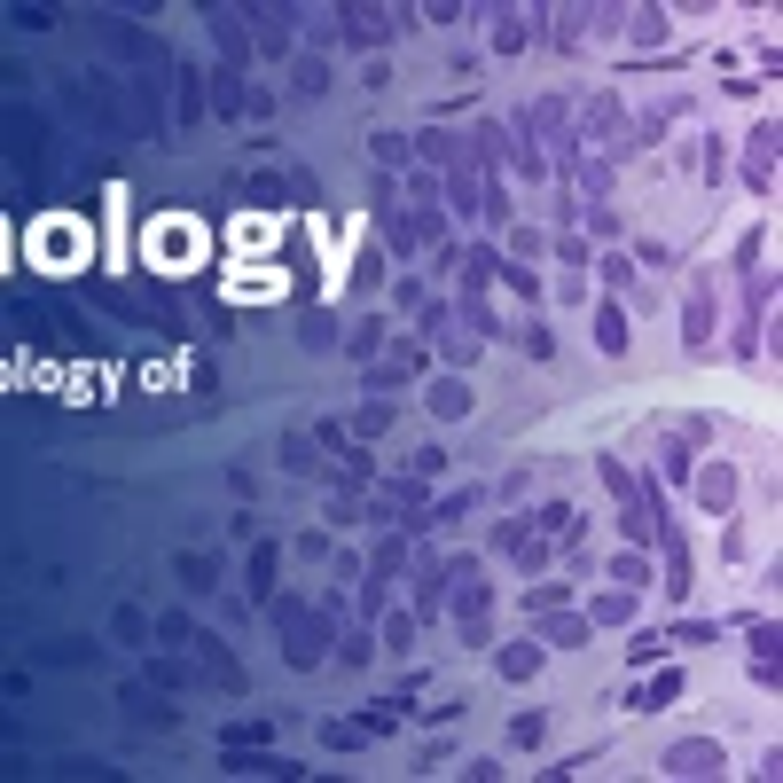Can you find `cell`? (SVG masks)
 <instances>
[{
    "label": "cell",
    "instance_id": "1",
    "mask_svg": "<svg viewBox=\"0 0 783 783\" xmlns=\"http://www.w3.org/2000/svg\"><path fill=\"white\" fill-rule=\"evenodd\" d=\"M267 619L290 635L282 658H290L298 674H314V666H322V643H329V611H322V619H306V603H298V596H267Z\"/></svg>",
    "mask_w": 783,
    "mask_h": 783
},
{
    "label": "cell",
    "instance_id": "2",
    "mask_svg": "<svg viewBox=\"0 0 783 783\" xmlns=\"http://www.w3.org/2000/svg\"><path fill=\"white\" fill-rule=\"evenodd\" d=\"M658 768H666V776H721V744L713 737H682V744H666Z\"/></svg>",
    "mask_w": 783,
    "mask_h": 783
},
{
    "label": "cell",
    "instance_id": "3",
    "mask_svg": "<svg viewBox=\"0 0 783 783\" xmlns=\"http://www.w3.org/2000/svg\"><path fill=\"white\" fill-rule=\"evenodd\" d=\"M118 705H126V721H149V729H173V721H181V713L165 705V690H157V682H126V690H118Z\"/></svg>",
    "mask_w": 783,
    "mask_h": 783
},
{
    "label": "cell",
    "instance_id": "4",
    "mask_svg": "<svg viewBox=\"0 0 783 783\" xmlns=\"http://www.w3.org/2000/svg\"><path fill=\"white\" fill-rule=\"evenodd\" d=\"M682 345H690V353L713 345V282H705V275L690 282V306H682Z\"/></svg>",
    "mask_w": 783,
    "mask_h": 783
},
{
    "label": "cell",
    "instance_id": "5",
    "mask_svg": "<svg viewBox=\"0 0 783 783\" xmlns=\"http://www.w3.org/2000/svg\"><path fill=\"white\" fill-rule=\"evenodd\" d=\"M494 549H502V556H517L525 572H541V564H549V549L533 541V525H525V517H502V525H494Z\"/></svg>",
    "mask_w": 783,
    "mask_h": 783
},
{
    "label": "cell",
    "instance_id": "6",
    "mask_svg": "<svg viewBox=\"0 0 783 783\" xmlns=\"http://www.w3.org/2000/svg\"><path fill=\"white\" fill-rule=\"evenodd\" d=\"M400 564H408V541H400V533H392V541H376V556H369V572H376V580L361 588V603H369V611L384 603V588H392V572H400Z\"/></svg>",
    "mask_w": 783,
    "mask_h": 783
},
{
    "label": "cell",
    "instance_id": "7",
    "mask_svg": "<svg viewBox=\"0 0 783 783\" xmlns=\"http://www.w3.org/2000/svg\"><path fill=\"white\" fill-rule=\"evenodd\" d=\"M196 658H204V674H212L228 697H243V666L228 658V643H220V635H196Z\"/></svg>",
    "mask_w": 783,
    "mask_h": 783
},
{
    "label": "cell",
    "instance_id": "8",
    "mask_svg": "<svg viewBox=\"0 0 783 783\" xmlns=\"http://www.w3.org/2000/svg\"><path fill=\"white\" fill-rule=\"evenodd\" d=\"M697 502L713 509V517H729V502H737V470H729V462H705V470H697Z\"/></svg>",
    "mask_w": 783,
    "mask_h": 783
},
{
    "label": "cell",
    "instance_id": "9",
    "mask_svg": "<svg viewBox=\"0 0 783 783\" xmlns=\"http://www.w3.org/2000/svg\"><path fill=\"white\" fill-rule=\"evenodd\" d=\"M173 572H181V588H188V596H212V588H220V556L181 549V556H173Z\"/></svg>",
    "mask_w": 783,
    "mask_h": 783
},
{
    "label": "cell",
    "instance_id": "10",
    "mask_svg": "<svg viewBox=\"0 0 783 783\" xmlns=\"http://www.w3.org/2000/svg\"><path fill=\"white\" fill-rule=\"evenodd\" d=\"M658 541H666V596H690V541L674 525H658Z\"/></svg>",
    "mask_w": 783,
    "mask_h": 783
},
{
    "label": "cell",
    "instance_id": "11",
    "mask_svg": "<svg viewBox=\"0 0 783 783\" xmlns=\"http://www.w3.org/2000/svg\"><path fill=\"white\" fill-rule=\"evenodd\" d=\"M744 181H752V188H768V181H776V118H768V126L752 134V157H744Z\"/></svg>",
    "mask_w": 783,
    "mask_h": 783
},
{
    "label": "cell",
    "instance_id": "12",
    "mask_svg": "<svg viewBox=\"0 0 783 783\" xmlns=\"http://www.w3.org/2000/svg\"><path fill=\"white\" fill-rule=\"evenodd\" d=\"M275 462L290 470V478H306V470H314V439H306V431H282V439H275Z\"/></svg>",
    "mask_w": 783,
    "mask_h": 783
},
{
    "label": "cell",
    "instance_id": "13",
    "mask_svg": "<svg viewBox=\"0 0 783 783\" xmlns=\"http://www.w3.org/2000/svg\"><path fill=\"white\" fill-rule=\"evenodd\" d=\"M752 666H760V682H776V666H783V627H752Z\"/></svg>",
    "mask_w": 783,
    "mask_h": 783
},
{
    "label": "cell",
    "instance_id": "14",
    "mask_svg": "<svg viewBox=\"0 0 783 783\" xmlns=\"http://www.w3.org/2000/svg\"><path fill=\"white\" fill-rule=\"evenodd\" d=\"M415 369H423V353H415V345H392V361H376L369 384H376V392H392V384H400V376H415Z\"/></svg>",
    "mask_w": 783,
    "mask_h": 783
},
{
    "label": "cell",
    "instance_id": "15",
    "mask_svg": "<svg viewBox=\"0 0 783 783\" xmlns=\"http://www.w3.org/2000/svg\"><path fill=\"white\" fill-rule=\"evenodd\" d=\"M275 564H282L275 541H259V549H251V596H259V603L275 596Z\"/></svg>",
    "mask_w": 783,
    "mask_h": 783
},
{
    "label": "cell",
    "instance_id": "16",
    "mask_svg": "<svg viewBox=\"0 0 783 783\" xmlns=\"http://www.w3.org/2000/svg\"><path fill=\"white\" fill-rule=\"evenodd\" d=\"M431 415H470V384L462 376H439L431 384Z\"/></svg>",
    "mask_w": 783,
    "mask_h": 783
},
{
    "label": "cell",
    "instance_id": "17",
    "mask_svg": "<svg viewBox=\"0 0 783 783\" xmlns=\"http://www.w3.org/2000/svg\"><path fill=\"white\" fill-rule=\"evenodd\" d=\"M40 658H47V666H94V658H102V643H87V635H71V643H47Z\"/></svg>",
    "mask_w": 783,
    "mask_h": 783
},
{
    "label": "cell",
    "instance_id": "18",
    "mask_svg": "<svg viewBox=\"0 0 783 783\" xmlns=\"http://www.w3.org/2000/svg\"><path fill=\"white\" fill-rule=\"evenodd\" d=\"M596 345L603 353H627V314L619 306H596Z\"/></svg>",
    "mask_w": 783,
    "mask_h": 783
},
{
    "label": "cell",
    "instance_id": "19",
    "mask_svg": "<svg viewBox=\"0 0 783 783\" xmlns=\"http://www.w3.org/2000/svg\"><path fill=\"white\" fill-rule=\"evenodd\" d=\"M541 635L564 643V650H580V643H588V619H556V611H541Z\"/></svg>",
    "mask_w": 783,
    "mask_h": 783
},
{
    "label": "cell",
    "instance_id": "20",
    "mask_svg": "<svg viewBox=\"0 0 783 783\" xmlns=\"http://www.w3.org/2000/svg\"><path fill=\"white\" fill-rule=\"evenodd\" d=\"M212 110H220V118H235V110H243V87H235V71H228V63L212 71Z\"/></svg>",
    "mask_w": 783,
    "mask_h": 783
},
{
    "label": "cell",
    "instance_id": "21",
    "mask_svg": "<svg viewBox=\"0 0 783 783\" xmlns=\"http://www.w3.org/2000/svg\"><path fill=\"white\" fill-rule=\"evenodd\" d=\"M423 157H431V165H447V173H455V165H470V149H462V141H447V134H423Z\"/></svg>",
    "mask_w": 783,
    "mask_h": 783
},
{
    "label": "cell",
    "instance_id": "22",
    "mask_svg": "<svg viewBox=\"0 0 783 783\" xmlns=\"http://www.w3.org/2000/svg\"><path fill=\"white\" fill-rule=\"evenodd\" d=\"M110 627H118V643L141 650V635H149V611H141V603H118V619H110Z\"/></svg>",
    "mask_w": 783,
    "mask_h": 783
},
{
    "label": "cell",
    "instance_id": "23",
    "mask_svg": "<svg viewBox=\"0 0 783 783\" xmlns=\"http://www.w3.org/2000/svg\"><path fill=\"white\" fill-rule=\"evenodd\" d=\"M674 697H682V666H666V674H658V682L643 690V713H658V705H674Z\"/></svg>",
    "mask_w": 783,
    "mask_h": 783
},
{
    "label": "cell",
    "instance_id": "24",
    "mask_svg": "<svg viewBox=\"0 0 783 783\" xmlns=\"http://www.w3.org/2000/svg\"><path fill=\"white\" fill-rule=\"evenodd\" d=\"M251 40L267 47V55H282V47H290V24H282V16H251Z\"/></svg>",
    "mask_w": 783,
    "mask_h": 783
},
{
    "label": "cell",
    "instance_id": "25",
    "mask_svg": "<svg viewBox=\"0 0 783 783\" xmlns=\"http://www.w3.org/2000/svg\"><path fill=\"white\" fill-rule=\"evenodd\" d=\"M141 682H157V690H188V666H173V658H149V666H141Z\"/></svg>",
    "mask_w": 783,
    "mask_h": 783
},
{
    "label": "cell",
    "instance_id": "26",
    "mask_svg": "<svg viewBox=\"0 0 783 783\" xmlns=\"http://www.w3.org/2000/svg\"><path fill=\"white\" fill-rule=\"evenodd\" d=\"M533 666H541V650H533V643H509L502 650V674H509V682H525Z\"/></svg>",
    "mask_w": 783,
    "mask_h": 783
},
{
    "label": "cell",
    "instance_id": "27",
    "mask_svg": "<svg viewBox=\"0 0 783 783\" xmlns=\"http://www.w3.org/2000/svg\"><path fill=\"white\" fill-rule=\"evenodd\" d=\"M376 345H384V322H361L353 337H345V353H353V361H376Z\"/></svg>",
    "mask_w": 783,
    "mask_h": 783
},
{
    "label": "cell",
    "instance_id": "28",
    "mask_svg": "<svg viewBox=\"0 0 783 783\" xmlns=\"http://www.w3.org/2000/svg\"><path fill=\"white\" fill-rule=\"evenodd\" d=\"M627 611H635V588H611V596H596V619H603V627H619Z\"/></svg>",
    "mask_w": 783,
    "mask_h": 783
},
{
    "label": "cell",
    "instance_id": "29",
    "mask_svg": "<svg viewBox=\"0 0 783 783\" xmlns=\"http://www.w3.org/2000/svg\"><path fill=\"white\" fill-rule=\"evenodd\" d=\"M525 40H533V24H525V16H502V24H494V47H502V55H517Z\"/></svg>",
    "mask_w": 783,
    "mask_h": 783
},
{
    "label": "cell",
    "instance_id": "30",
    "mask_svg": "<svg viewBox=\"0 0 783 783\" xmlns=\"http://www.w3.org/2000/svg\"><path fill=\"white\" fill-rule=\"evenodd\" d=\"M353 431H361V439H376V431H392V400H369V408L353 415Z\"/></svg>",
    "mask_w": 783,
    "mask_h": 783
},
{
    "label": "cell",
    "instance_id": "31",
    "mask_svg": "<svg viewBox=\"0 0 783 783\" xmlns=\"http://www.w3.org/2000/svg\"><path fill=\"white\" fill-rule=\"evenodd\" d=\"M611 580H619V588H643V580H650V564L627 549V556H611Z\"/></svg>",
    "mask_w": 783,
    "mask_h": 783
},
{
    "label": "cell",
    "instance_id": "32",
    "mask_svg": "<svg viewBox=\"0 0 783 783\" xmlns=\"http://www.w3.org/2000/svg\"><path fill=\"white\" fill-rule=\"evenodd\" d=\"M157 635H165V643H196V619H188V611H165Z\"/></svg>",
    "mask_w": 783,
    "mask_h": 783
},
{
    "label": "cell",
    "instance_id": "33",
    "mask_svg": "<svg viewBox=\"0 0 783 783\" xmlns=\"http://www.w3.org/2000/svg\"><path fill=\"white\" fill-rule=\"evenodd\" d=\"M384 643H392V650H415V611H392V627H384Z\"/></svg>",
    "mask_w": 783,
    "mask_h": 783
},
{
    "label": "cell",
    "instance_id": "34",
    "mask_svg": "<svg viewBox=\"0 0 783 783\" xmlns=\"http://www.w3.org/2000/svg\"><path fill=\"white\" fill-rule=\"evenodd\" d=\"M220 744H267V721H228V729H220Z\"/></svg>",
    "mask_w": 783,
    "mask_h": 783
},
{
    "label": "cell",
    "instance_id": "35",
    "mask_svg": "<svg viewBox=\"0 0 783 783\" xmlns=\"http://www.w3.org/2000/svg\"><path fill=\"white\" fill-rule=\"evenodd\" d=\"M588 134H619V102H611V94H603L596 110H588Z\"/></svg>",
    "mask_w": 783,
    "mask_h": 783
},
{
    "label": "cell",
    "instance_id": "36",
    "mask_svg": "<svg viewBox=\"0 0 783 783\" xmlns=\"http://www.w3.org/2000/svg\"><path fill=\"white\" fill-rule=\"evenodd\" d=\"M306 345H314V353H322V345H337V322H329V314H306Z\"/></svg>",
    "mask_w": 783,
    "mask_h": 783
},
{
    "label": "cell",
    "instance_id": "37",
    "mask_svg": "<svg viewBox=\"0 0 783 783\" xmlns=\"http://www.w3.org/2000/svg\"><path fill=\"white\" fill-rule=\"evenodd\" d=\"M376 165H408V141H400V134H376Z\"/></svg>",
    "mask_w": 783,
    "mask_h": 783
},
{
    "label": "cell",
    "instance_id": "38",
    "mask_svg": "<svg viewBox=\"0 0 783 783\" xmlns=\"http://www.w3.org/2000/svg\"><path fill=\"white\" fill-rule=\"evenodd\" d=\"M509 744H541V713H517L509 721Z\"/></svg>",
    "mask_w": 783,
    "mask_h": 783
},
{
    "label": "cell",
    "instance_id": "39",
    "mask_svg": "<svg viewBox=\"0 0 783 783\" xmlns=\"http://www.w3.org/2000/svg\"><path fill=\"white\" fill-rule=\"evenodd\" d=\"M369 650H376L369 635H345V643H337V658H345V666H369Z\"/></svg>",
    "mask_w": 783,
    "mask_h": 783
},
{
    "label": "cell",
    "instance_id": "40",
    "mask_svg": "<svg viewBox=\"0 0 783 783\" xmlns=\"http://www.w3.org/2000/svg\"><path fill=\"white\" fill-rule=\"evenodd\" d=\"M329 87V63H298V94H322Z\"/></svg>",
    "mask_w": 783,
    "mask_h": 783
}]
</instances>
